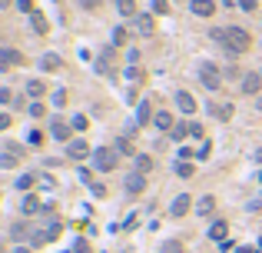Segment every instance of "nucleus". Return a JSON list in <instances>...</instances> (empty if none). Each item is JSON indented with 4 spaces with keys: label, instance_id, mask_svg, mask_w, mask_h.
I'll use <instances>...</instances> for the list:
<instances>
[{
    "label": "nucleus",
    "instance_id": "393cba45",
    "mask_svg": "<svg viewBox=\"0 0 262 253\" xmlns=\"http://www.w3.org/2000/svg\"><path fill=\"white\" fill-rule=\"evenodd\" d=\"M133 160H136V173H150V170H153V157H146V154H136Z\"/></svg>",
    "mask_w": 262,
    "mask_h": 253
},
{
    "label": "nucleus",
    "instance_id": "a878e982",
    "mask_svg": "<svg viewBox=\"0 0 262 253\" xmlns=\"http://www.w3.org/2000/svg\"><path fill=\"white\" fill-rule=\"evenodd\" d=\"M116 10H120L123 17H140V13H136V0H116Z\"/></svg>",
    "mask_w": 262,
    "mask_h": 253
},
{
    "label": "nucleus",
    "instance_id": "49530a36",
    "mask_svg": "<svg viewBox=\"0 0 262 253\" xmlns=\"http://www.w3.org/2000/svg\"><path fill=\"white\" fill-rule=\"evenodd\" d=\"M239 253H262V250H256V247H239Z\"/></svg>",
    "mask_w": 262,
    "mask_h": 253
},
{
    "label": "nucleus",
    "instance_id": "473e14b6",
    "mask_svg": "<svg viewBox=\"0 0 262 253\" xmlns=\"http://www.w3.org/2000/svg\"><path fill=\"white\" fill-rule=\"evenodd\" d=\"M70 127H73V130H80V133H83V130H87V127H90V120H87V117H83V113H77V117L70 120Z\"/></svg>",
    "mask_w": 262,
    "mask_h": 253
},
{
    "label": "nucleus",
    "instance_id": "e433bc0d",
    "mask_svg": "<svg viewBox=\"0 0 262 253\" xmlns=\"http://www.w3.org/2000/svg\"><path fill=\"white\" fill-rule=\"evenodd\" d=\"M53 103L56 107H66V90H53Z\"/></svg>",
    "mask_w": 262,
    "mask_h": 253
},
{
    "label": "nucleus",
    "instance_id": "f8f14e48",
    "mask_svg": "<svg viewBox=\"0 0 262 253\" xmlns=\"http://www.w3.org/2000/svg\"><path fill=\"white\" fill-rule=\"evenodd\" d=\"M189 207H193V200H189V193H179V197L173 200V207H169V213H173V217H186V213H189Z\"/></svg>",
    "mask_w": 262,
    "mask_h": 253
},
{
    "label": "nucleus",
    "instance_id": "423d86ee",
    "mask_svg": "<svg viewBox=\"0 0 262 253\" xmlns=\"http://www.w3.org/2000/svg\"><path fill=\"white\" fill-rule=\"evenodd\" d=\"M66 157H73V160H83V157H93V150H90V143L83 140V137H73V140L66 143Z\"/></svg>",
    "mask_w": 262,
    "mask_h": 253
},
{
    "label": "nucleus",
    "instance_id": "b1692460",
    "mask_svg": "<svg viewBox=\"0 0 262 253\" xmlns=\"http://www.w3.org/2000/svg\"><path fill=\"white\" fill-rule=\"evenodd\" d=\"M37 180H40L37 173H20V176H17V183H13V187H17V190H33V183H37Z\"/></svg>",
    "mask_w": 262,
    "mask_h": 253
},
{
    "label": "nucleus",
    "instance_id": "09e8293b",
    "mask_svg": "<svg viewBox=\"0 0 262 253\" xmlns=\"http://www.w3.org/2000/svg\"><path fill=\"white\" fill-rule=\"evenodd\" d=\"M7 7H10V0H0V10H7Z\"/></svg>",
    "mask_w": 262,
    "mask_h": 253
},
{
    "label": "nucleus",
    "instance_id": "f257e3e1",
    "mask_svg": "<svg viewBox=\"0 0 262 253\" xmlns=\"http://www.w3.org/2000/svg\"><path fill=\"white\" fill-rule=\"evenodd\" d=\"M209 37H212V40H216L226 54H232V57H236V54H246V50L252 47V37L242 30V27H212V30H209Z\"/></svg>",
    "mask_w": 262,
    "mask_h": 253
},
{
    "label": "nucleus",
    "instance_id": "ddd939ff",
    "mask_svg": "<svg viewBox=\"0 0 262 253\" xmlns=\"http://www.w3.org/2000/svg\"><path fill=\"white\" fill-rule=\"evenodd\" d=\"M209 113H212V117H216V120H232V113H236V107H232V103H212V107H209Z\"/></svg>",
    "mask_w": 262,
    "mask_h": 253
},
{
    "label": "nucleus",
    "instance_id": "7c9ffc66",
    "mask_svg": "<svg viewBox=\"0 0 262 253\" xmlns=\"http://www.w3.org/2000/svg\"><path fill=\"white\" fill-rule=\"evenodd\" d=\"M176 176L189 180V176H193V164H189V160H179V164H176Z\"/></svg>",
    "mask_w": 262,
    "mask_h": 253
},
{
    "label": "nucleus",
    "instance_id": "de8ad7c7",
    "mask_svg": "<svg viewBox=\"0 0 262 253\" xmlns=\"http://www.w3.org/2000/svg\"><path fill=\"white\" fill-rule=\"evenodd\" d=\"M252 160H256V164H262V147L256 150V154H252Z\"/></svg>",
    "mask_w": 262,
    "mask_h": 253
},
{
    "label": "nucleus",
    "instance_id": "aec40b11",
    "mask_svg": "<svg viewBox=\"0 0 262 253\" xmlns=\"http://www.w3.org/2000/svg\"><path fill=\"white\" fill-rule=\"evenodd\" d=\"M23 157H17V154H10V150H0V170H13V167L20 164Z\"/></svg>",
    "mask_w": 262,
    "mask_h": 253
},
{
    "label": "nucleus",
    "instance_id": "2eb2a0df",
    "mask_svg": "<svg viewBox=\"0 0 262 253\" xmlns=\"http://www.w3.org/2000/svg\"><path fill=\"white\" fill-rule=\"evenodd\" d=\"M153 127H156V130H166V133H169V130H173V127H176L173 113H169V110H159V113H156V117H153Z\"/></svg>",
    "mask_w": 262,
    "mask_h": 253
},
{
    "label": "nucleus",
    "instance_id": "f704fd0d",
    "mask_svg": "<svg viewBox=\"0 0 262 253\" xmlns=\"http://www.w3.org/2000/svg\"><path fill=\"white\" fill-rule=\"evenodd\" d=\"M113 44H116V47L126 44V30H123V27H116V30H113Z\"/></svg>",
    "mask_w": 262,
    "mask_h": 253
},
{
    "label": "nucleus",
    "instance_id": "72a5a7b5",
    "mask_svg": "<svg viewBox=\"0 0 262 253\" xmlns=\"http://www.w3.org/2000/svg\"><path fill=\"white\" fill-rule=\"evenodd\" d=\"M189 137H196V140H203V123L189 120Z\"/></svg>",
    "mask_w": 262,
    "mask_h": 253
},
{
    "label": "nucleus",
    "instance_id": "20e7f679",
    "mask_svg": "<svg viewBox=\"0 0 262 253\" xmlns=\"http://www.w3.org/2000/svg\"><path fill=\"white\" fill-rule=\"evenodd\" d=\"M199 80H203V84H206L209 90H219V84H222V80H219V67L216 64H199Z\"/></svg>",
    "mask_w": 262,
    "mask_h": 253
},
{
    "label": "nucleus",
    "instance_id": "37998d69",
    "mask_svg": "<svg viewBox=\"0 0 262 253\" xmlns=\"http://www.w3.org/2000/svg\"><path fill=\"white\" fill-rule=\"evenodd\" d=\"M10 100H13V93L7 87H0V103H10Z\"/></svg>",
    "mask_w": 262,
    "mask_h": 253
},
{
    "label": "nucleus",
    "instance_id": "39448f33",
    "mask_svg": "<svg viewBox=\"0 0 262 253\" xmlns=\"http://www.w3.org/2000/svg\"><path fill=\"white\" fill-rule=\"evenodd\" d=\"M23 64V54L20 50H13V47H0V70L7 74L10 67H20Z\"/></svg>",
    "mask_w": 262,
    "mask_h": 253
},
{
    "label": "nucleus",
    "instance_id": "3c124183",
    "mask_svg": "<svg viewBox=\"0 0 262 253\" xmlns=\"http://www.w3.org/2000/svg\"><path fill=\"white\" fill-rule=\"evenodd\" d=\"M259 183H262V170H259Z\"/></svg>",
    "mask_w": 262,
    "mask_h": 253
},
{
    "label": "nucleus",
    "instance_id": "6ab92c4d",
    "mask_svg": "<svg viewBox=\"0 0 262 253\" xmlns=\"http://www.w3.org/2000/svg\"><path fill=\"white\" fill-rule=\"evenodd\" d=\"M30 23H33V33H40V37L50 30V23H47V17H44L40 10H33V13H30Z\"/></svg>",
    "mask_w": 262,
    "mask_h": 253
},
{
    "label": "nucleus",
    "instance_id": "8fccbe9b",
    "mask_svg": "<svg viewBox=\"0 0 262 253\" xmlns=\"http://www.w3.org/2000/svg\"><path fill=\"white\" fill-rule=\"evenodd\" d=\"M10 253H30V250H27V247H17V250H10Z\"/></svg>",
    "mask_w": 262,
    "mask_h": 253
},
{
    "label": "nucleus",
    "instance_id": "a211bd4d",
    "mask_svg": "<svg viewBox=\"0 0 262 253\" xmlns=\"http://www.w3.org/2000/svg\"><path fill=\"white\" fill-rule=\"evenodd\" d=\"M196 213H199V217H212V213H216V197L206 193V197L196 203Z\"/></svg>",
    "mask_w": 262,
    "mask_h": 253
},
{
    "label": "nucleus",
    "instance_id": "58836bf2",
    "mask_svg": "<svg viewBox=\"0 0 262 253\" xmlns=\"http://www.w3.org/2000/svg\"><path fill=\"white\" fill-rule=\"evenodd\" d=\"M10 113H0V133H3V130H10Z\"/></svg>",
    "mask_w": 262,
    "mask_h": 253
},
{
    "label": "nucleus",
    "instance_id": "0eeeda50",
    "mask_svg": "<svg viewBox=\"0 0 262 253\" xmlns=\"http://www.w3.org/2000/svg\"><path fill=\"white\" fill-rule=\"evenodd\" d=\"M239 84H242V93H246V97H256L262 90V74H246Z\"/></svg>",
    "mask_w": 262,
    "mask_h": 253
},
{
    "label": "nucleus",
    "instance_id": "ea45409f",
    "mask_svg": "<svg viewBox=\"0 0 262 253\" xmlns=\"http://www.w3.org/2000/svg\"><path fill=\"white\" fill-rule=\"evenodd\" d=\"M90 190H93V197H106V187H103V183H90Z\"/></svg>",
    "mask_w": 262,
    "mask_h": 253
},
{
    "label": "nucleus",
    "instance_id": "9d476101",
    "mask_svg": "<svg viewBox=\"0 0 262 253\" xmlns=\"http://www.w3.org/2000/svg\"><path fill=\"white\" fill-rule=\"evenodd\" d=\"M176 107L183 113H196V97H193L189 90H179V93H176Z\"/></svg>",
    "mask_w": 262,
    "mask_h": 253
},
{
    "label": "nucleus",
    "instance_id": "412c9836",
    "mask_svg": "<svg viewBox=\"0 0 262 253\" xmlns=\"http://www.w3.org/2000/svg\"><path fill=\"white\" fill-rule=\"evenodd\" d=\"M20 210H23V217H37V213H44V207H40V200H37V197H27Z\"/></svg>",
    "mask_w": 262,
    "mask_h": 253
},
{
    "label": "nucleus",
    "instance_id": "c9c22d12",
    "mask_svg": "<svg viewBox=\"0 0 262 253\" xmlns=\"http://www.w3.org/2000/svg\"><path fill=\"white\" fill-rule=\"evenodd\" d=\"M3 150H10V154L23 157V147H20V143H13V140H3Z\"/></svg>",
    "mask_w": 262,
    "mask_h": 253
},
{
    "label": "nucleus",
    "instance_id": "a18cd8bd",
    "mask_svg": "<svg viewBox=\"0 0 262 253\" xmlns=\"http://www.w3.org/2000/svg\"><path fill=\"white\" fill-rule=\"evenodd\" d=\"M239 7L242 10H256V0H239Z\"/></svg>",
    "mask_w": 262,
    "mask_h": 253
},
{
    "label": "nucleus",
    "instance_id": "4be33fe9",
    "mask_svg": "<svg viewBox=\"0 0 262 253\" xmlns=\"http://www.w3.org/2000/svg\"><path fill=\"white\" fill-rule=\"evenodd\" d=\"M40 67H44L47 74H53V70H60V67H63V60H60L56 54H44V60H40Z\"/></svg>",
    "mask_w": 262,
    "mask_h": 253
},
{
    "label": "nucleus",
    "instance_id": "6e6552de",
    "mask_svg": "<svg viewBox=\"0 0 262 253\" xmlns=\"http://www.w3.org/2000/svg\"><path fill=\"white\" fill-rule=\"evenodd\" d=\"M70 130H73V127H70V123H63V120H53V123H50V137H53V140H60V143H70V140H73V137H70Z\"/></svg>",
    "mask_w": 262,
    "mask_h": 253
},
{
    "label": "nucleus",
    "instance_id": "4468645a",
    "mask_svg": "<svg viewBox=\"0 0 262 253\" xmlns=\"http://www.w3.org/2000/svg\"><path fill=\"white\" fill-rule=\"evenodd\" d=\"M226 233H229V223H226V220H212V227H209V240L222 243V240H226Z\"/></svg>",
    "mask_w": 262,
    "mask_h": 253
},
{
    "label": "nucleus",
    "instance_id": "c85d7f7f",
    "mask_svg": "<svg viewBox=\"0 0 262 253\" xmlns=\"http://www.w3.org/2000/svg\"><path fill=\"white\" fill-rule=\"evenodd\" d=\"M186 137H189V123H176L173 130H169V140H176V143L186 140Z\"/></svg>",
    "mask_w": 262,
    "mask_h": 253
},
{
    "label": "nucleus",
    "instance_id": "dca6fc26",
    "mask_svg": "<svg viewBox=\"0 0 262 253\" xmlns=\"http://www.w3.org/2000/svg\"><path fill=\"white\" fill-rule=\"evenodd\" d=\"M146 190V173H130L126 176V193H143Z\"/></svg>",
    "mask_w": 262,
    "mask_h": 253
},
{
    "label": "nucleus",
    "instance_id": "7ed1b4c3",
    "mask_svg": "<svg viewBox=\"0 0 262 253\" xmlns=\"http://www.w3.org/2000/svg\"><path fill=\"white\" fill-rule=\"evenodd\" d=\"M53 237H60V220H50V223H44L40 230H33L30 243H33V247H44V243H50Z\"/></svg>",
    "mask_w": 262,
    "mask_h": 253
},
{
    "label": "nucleus",
    "instance_id": "2f4dec72",
    "mask_svg": "<svg viewBox=\"0 0 262 253\" xmlns=\"http://www.w3.org/2000/svg\"><path fill=\"white\" fill-rule=\"evenodd\" d=\"M159 253H183V243L179 240H166L163 247H159Z\"/></svg>",
    "mask_w": 262,
    "mask_h": 253
},
{
    "label": "nucleus",
    "instance_id": "f03ea898",
    "mask_svg": "<svg viewBox=\"0 0 262 253\" xmlns=\"http://www.w3.org/2000/svg\"><path fill=\"white\" fill-rule=\"evenodd\" d=\"M90 164H93V170H97V173H109V170H116V164H120L116 147H97V150H93V157H90Z\"/></svg>",
    "mask_w": 262,
    "mask_h": 253
},
{
    "label": "nucleus",
    "instance_id": "c756f323",
    "mask_svg": "<svg viewBox=\"0 0 262 253\" xmlns=\"http://www.w3.org/2000/svg\"><path fill=\"white\" fill-rule=\"evenodd\" d=\"M113 147H116V150H120V154H123V157H136V150H133V143H130V140H126V137H120V140L113 143Z\"/></svg>",
    "mask_w": 262,
    "mask_h": 253
},
{
    "label": "nucleus",
    "instance_id": "5701e85b",
    "mask_svg": "<svg viewBox=\"0 0 262 253\" xmlns=\"http://www.w3.org/2000/svg\"><path fill=\"white\" fill-rule=\"evenodd\" d=\"M44 93H47V84H44V80H27V97L37 100V97H44Z\"/></svg>",
    "mask_w": 262,
    "mask_h": 253
},
{
    "label": "nucleus",
    "instance_id": "9b49d317",
    "mask_svg": "<svg viewBox=\"0 0 262 253\" xmlns=\"http://www.w3.org/2000/svg\"><path fill=\"white\" fill-rule=\"evenodd\" d=\"M189 10L196 13V17H212L216 13V0H193Z\"/></svg>",
    "mask_w": 262,
    "mask_h": 253
},
{
    "label": "nucleus",
    "instance_id": "603ef678",
    "mask_svg": "<svg viewBox=\"0 0 262 253\" xmlns=\"http://www.w3.org/2000/svg\"><path fill=\"white\" fill-rule=\"evenodd\" d=\"M259 250H262V237H259Z\"/></svg>",
    "mask_w": 262,
    "mask_h": 253
},
{
    "label": "nucleus",
    "instance_id": "4c0bfd02",
    "mask_svg": "<svg viewBox=\"0 0 262 253\" xmlns=\"http://www.w3.org/2000/svg\"><path fill=\"white\" fill-rule=\"evenodd\" d=\"M17 7H20L23 13H33V10H37V7H33V0H17Z\"/></svg>",
    "mask_w": 262,
    "mask_h": 253
},
{
    "label": "nucleus",
    "instance_id": "f3484780",
    "mask_svg": "<svg viewBox=\"0 0 262 253\" xmlns=\"http://www.w3.org/2000/svg\"><path fill=\"white\" fill-rule=\"evenodd\" d=\"M136 30H140L143 37H153V33H156L153 17H150V13H140V17H136Z\"/></svg>",
    "mask_w": 262,
    "mask_h": 253
},
{
    "label": "nucleus",
    "instance_id": "bb28decb",
    "mask_svg": "<svg viewBox=\"0 0 262 253\" xmlns=\"http://www.w3.org/2000/svg\"><path fill=\"white\" fill-rule=\"evenodd\" d=\"M109 67H113V47H109V50H103V54H100V60H97V70H100V74H106Z\"/></svg>",
    "mask_w": 262,
    "mask_h": 253
},
{
    "label": "nucleus",
    "instance_id": "cd10ccee",
    "mask_svg": "<svg viewBox=\"0 0 262 253\" xmlns=\"http://www.w3.org/2000/svg\"><path fill=\"white\" fill-rule=\"evenodd\" d=\"M10 233L17 237V240H27V237H33V230H30V227H27L23 220H17V223H13V227H10Z\"/></svg>",
    "mask_w": 262,
    "mask_h": 253
},
{
    "label": "nucleus",
    "instance_id": "79ce46f5",
    "mask_svg": "<svg viewBox=\"0 0 262 253\" xmlns=\"http://www.w3.org/2000/svg\"><path fill=\"white\" fill-rule=\"evenodd\" d=\"M30 117H44V103H30Z\"/></svg>",
    "mask_w": 262,
    "mask_h": 253
},
{
    "label": "nucleus",
    "instance_id": "c03bdc74",
    "mask_svg": "<svg viewBox=\"0 0 262 253\" xmlns=\"http://www.w3.org/2000/svg\"><path fill=\"white\" fill-rule=\"evenodd\" d=\"M153 10L156 13H166V0H153Z\"/></svg>",
    "mask_w": 262,
    "mask_h": 253
},
{
    "label": "nucleus",
    "instance_id": "1a4fd4ad",
    "mask_svg": "<svg viewBox=\"0 0 262 253\" xmlns=\"http://www.w3.org/2000/svg\"><path fill=\"white\" fill-rule=\"evenodd\" d=\"M153 100L146 97V100H140V110H136V123H140V127H146V123H153Z\"/></svg>",
    "mask_w": 262,
    "mask_h": 253
},
{
    "label": "nucleus",
    "instance_id": "a19ab883",
    "mask_svg": "<svg viewBox=\"0 0 262 253\" xmlns=\"http://www.w3.org/2000/svg\"><path fill=\"white\" fill-rule=\"evenodd\" d=\"M209 150H212V147H209V140H203V143H199V154H196V157H203V160H206Z\"/></svg>",
    "mask_w": 262,
    "mask_h": 253
}]
</instances>
